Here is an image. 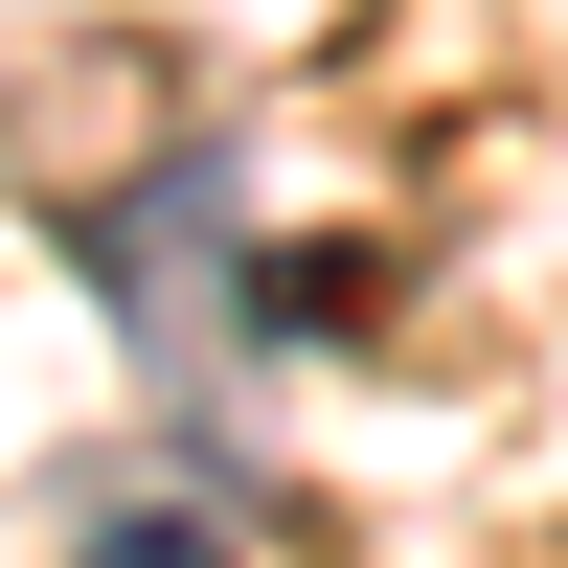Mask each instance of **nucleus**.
I'll list each match as a JSON object with an SVG mask.
<instances>
[{"mask_svg": "<svg viewBox=\"0 0 568 568\" xmlns=\"http://www.w3.org/2000/svg\"><path fill=\"white\" fill-rule=\"evenodd\" d=\"M69 568H251V546H227V524H182V500H136V524H91Z\"/></svg>", "mask_w": 568, "mask_h": 568, "instance_id": "nucleus-2", "label": "nucleus"}, {"mask_svg": "<svg viewBox=\"0 0 568 568\" xmlns=\"http://www.w3.org/2000/svg\"><path fill=\"white\" fill-rule=\"evenodd\" d=\"M91 273L136 296V342H160V364H227V318H251V227H227V160H160L136 205H91Z\"/></svg>", "mask_w": 568, "mask_h": 568, "instance_id": "nucleus-1", "label": "nucleus"}]
</instances>
